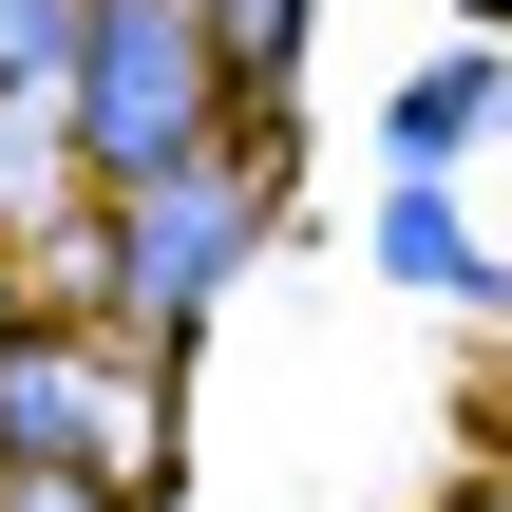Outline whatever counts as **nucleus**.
I'll return each mask as SVG.
<instances>
[{"mask_svg":"<svg viewBox=\"0 0 512 512\" xmlns=\"http://www.w3.org/2000/svg\"><path fill=\"white\" fill-rule=\"evenodd\" d=\"M247 228H266V171H247V152H190V171H152V190H133V323L171 342V323H190V304L247 266Z\"/></svg>","mask_w":512,"mask_h":512,"instance_id":"2","label":"nucleus"},{"mask_svg":"<svg viewBox=\"0 0 512 512\" xmlns=\"http://www.w3.org/2000/svg\"><path fill=\"white\" fill-rule=\"evenodd\" d=\"M0 456L19 475H152V399L95 380V342H0Z\"/></svg>","mask_w":512,"mask_h":512,"instance_id":"3","label":"nucleus"},{"mask_svg":"<svg viewBox=\"0 0 512 512\" xmlns=\"http://www.w3.org/2000/svg\"><path fill=\"white\" fill-rule=\"evenodd\" d=\"M380 266H399V285H437V304H475V285H494V266H475V228H456L418 171H399V209H380Z\"/></svg>","mask_w":512,"mask_h":512,"instance_id":"4","label":"nucleus"},{"mask_svg":"<svg viewBox=\"0 0 512 512\" xmlns=\"http://www.w3.org/2000/svg\"><path fill=\"white\" fill-rule=\"evenodd\" d=\"M209 19L190 0H95L76 19V133H95V171L114 190H152V171H190L209 152Z\"/></svg>","mask_w":512,"mask_h":512,"instance_id":"1","label":"nucleus"},{"mask_svg":"<svg viewBox=\"0 0 512 512\" xmlns=\"http://www.w3.org/2000/svg\"><path fill=\"white\" fill-rule=\"evenodd\" d=\"M190 19H209L228 76H285V57H304V0H190Z\"/></svg>","mask_w":512,"mask_h":512,"instance_id":"5","label":"nucleus"},{"mask_svg":"<svg viewBox=\"0 0 512 512\" xmlns=\"http://www.w3.org/2000/svg\"><path fill=\"white\" fill-rule=\"evenodd\" d=\"M475 19H512V0H475Z\"/></svg>","mask_w":512,"mask_h":512,"instance_id":"6","label":"nucleus"},{"mask_svg":"<svg viewBox=\"0 0 512 512\" xmlns=\"http://www.w3.org/2000/svg\"><path fill=\"white\" fill-rule=\"evenodd\" d=\"M494 512H512V494H494Z\"/></svg>","mask_w":512,"mask_h":512,"instance_id":"7","label":"nucleus"}]
</instances>
